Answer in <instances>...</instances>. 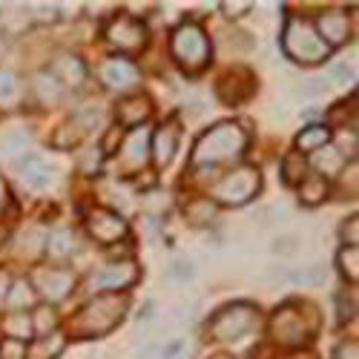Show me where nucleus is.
Here are the masks:
<instances>
[{
  "label": "nucleus",
  "mask_w": 359,
  "mask_h": 359,
  "mask_svg": "<svg viewBox=\"0 0 359 359\" xmlns=\"http://www.w3.org/2000/svg\"><path fill=\"white\" fill-rule=\"evenodd\" d=\"M127 311V296H95L93 302H86L81 308V313L72 319L69 325V334L78 339H93V337H104L109 334L112 327L121 322Z\"/></svg>",
  "instance_id": "nucleus-1"
},
{
  "label": "nucleus",
  "mask_w": 359,
  "mask_h": 359,
  "mask_svg": "<svg viewBox=\"0 0 359 359\" xmlns=\"http://www.w3.org/2000/svg\"><path fill=\"white\" fill-rule=\"evenodd\" d=\"M248 147V135L245 130L233 124V121H224V124H216L207 130L196 147H193V161L198 167L204 164H222V161H230V158H238L242 149Z\"/></svg>",
  "instance_id": "nucleus-2"
},
{
  "label": "nucleus",
  "mask_w": 359,
  "mask_h": 359,
  "mask_svg": "<svg viewBox=\"0 0 359 359\" xmlns=\"http://www.w3.org/2000/svg\"><path fill=\"white\" fill-rule=\"evenodd\" d=\"M282 43H285V52L293 57L296 64H319L327 57V52H331V46L316 35V29L305 20H299V18L287 20Z\"/></svg>",
  "instance_id": "nucleus-3"
},
{
  "label": "nucleus",
  "mask_w": 359,
  "mask_h": 359,
  "mask_svg": "<svg viewBox=\"0 0 359 359\" xmlns=\"http://www.w3.org/2000/svg\"><path fill=\"white\" fill-rule=\"evenodd\" d=\"M172 55L184 69H201L210 61V41H207L204 29L196 23H184L172 32Z\"/></svg>",
  "instance_id": "nucleus-4"
},
{
  "label": "nucleus",
  "mask_w": 359,
  "mask_h": 359,
  "mask_svg": "<svg viewBox=\"0 0 359 359\" xmlns=\"http://www.w3.org/2000/svg\"><path fill=\"white\" fill-rule=\"evenodd\" d=\"M253 325H256V308L238 302V305H230V308H224V311H219L213 316L210 337L216 342H236V339H242L245 334H250Z\"/></svg>",
  "instance_id": "nucleus-5"
},
{
  "label": "nucleus",
  "mask_w": 359,
  "mask_h": 359,
  "mask_svg": "<svg viewBox=\"0 0 359 359\" xmlns=\"http://www.w3.org/2000/svg\"><path fill=\"white\" fill-rule=\"evenodd\" d=\"M259 182H262V175H259L256 167H236L213 187V196L222 204L238 207V204H248L259 193Z\"/></svg>",
  "instance_id": "nucleus-6"
},
{
  "label": "nucleus",
  "mask_w": 359,
  "mask_h": 359,
  "mask_svg": "<svg viewBox=\"0 0 359 359\" xmlns=\"http://www.w3.org/2000/svg\"><path fill=\"white\" fill-rule=\"evenodd\" d=\"M271 334L282 345H302L311 337V327H308L302 308L296 302H287L285 308H279L273 316V325H271Z\"/></svg>",
  "instance_id": "nucleus-7"
},
{
  "label": "nucleus",
  "mask_w": 359,
  "mask_h": 359,
  "mask_svg": "<svg viewBox=\"0 0 359 359\" xmlns=\"http://www.w3.org/2000/svg\"><path fill=\"white\" fill-rule=\"evenodd\" d=\"M107 41L118 49H124V52H138L147 41V32H144V26L133 18H115L107 26Z\"/></svg>",
  "instance_id": "nucleus-8"
},
{
  "label": "nucleus",
  "mask_w": 359,
  "mask_h": 359,
  "mask_svg": "<svg viewBox=\"0 0 359 359\" xmlns=\"http://www.w3.org/2000/svg\"><path fill=\"white\" fill-rule=\"evenodd\" d=\"M86 227L104 245H112V242H118V238L127 236V222L112 210H93L86 219Z\"/></svg>",
  "instance_id": "nucleus-9"
},
{
  "label": "nucleus",
  "mask_w": 359,
  "mask_h": 359,
  "mask_svg": "<svg viewBox=\"0 0 359 359\" xmlns=\"http://www.w3.org/2000/svg\"><path fill=\"white\" fill-rule=\"evenodd\" d=\"M101 81L109 89H127L138 83V69L127 61V57H107L101 67Z\"/></svg>",
  "instance_id": "nucleus-10"
},
{
  "label": "nucleus",
  "mask_w": 359,
  "mask_h": 359,
  "mask_svg": "<svg viewBox=\"0 0 359 359\" xmlns=\"http://www.w3.org/2000/svg\"><path fill=\"white\" fill-rule=\"evenodd\" d=\"M35 285H38V290L46 299H52V302H61V299H67V293L72 290L75 276L69 271H38Z\"/></svg>",
  "instance_id": "nucleus-11"
},
{
  "label": "nucleus",
  "mask_w": 359,
  "mask_h": 359,
  "mask_svg": "<svg viewBox=\"0 0 359 359\" xmlns=\"http://www.w3.org/2000/svg\"><path fill=\"white\" fill-rule=\"evenodd\" d=\"M138 279V267L133 262H118V264H107L104 271L93 279L95 287H109V290H121L130 287Z\"/></svg>",
  "instance_id": "nucleus-12"
},
{
  "label": "nucleus",
  "mask_w": 359,
  "mask_h": 359,
  "mask_svg": "<svg viewBox=\"0 0 359 359\" xmlns=\"http://www.w3.org/2000/svg\"><path fill=\"white\" fill-rule=\"evenodd\" d=\"M175 147H178V124L175 121H167L164 127L156 130L153 135V153H156V161L161 167H167L175 156Z\"/></svg>",
  "instance_id": "nucleus-13"
},
{
  "label": "nucleus",
  "mask_w": 359,
  "mask_h": 359,
  "mask_svg": "<svg viewBox=\"0 0 359 359\" xmlns=\"http://www.w3.org/2000/svg\"><path fill=\"white\" fill-rule=\"evenodd\" d=\"M325 43H342L348 38V15L345 12H325L319 18V32H316Z\"/></svg>",
  "instance_id": "nucleus-14"
},
{
  "label": "nucleus",
  "mask_w": 359,
  "mask_h": 359,
  "mask_svg": "<svg viewBox=\"0 0 359 359\" xmlns=\"http://www.w3.org/2000/svg\"><path fill=\"white\" fill-rule=\"evenodd\" d=\"M147 144H149V141H147V130H144V127L127 135L124 149H121V164H124V170H138V167L147 161Z\"/></svg>",
  "instance_id": "nucleus-15"
},
{
  "label": "nucleus",
  "mask_w": 359,
  "mask_h": 359,
  "mask_svg": "<svg viewBox=\"0 0 359 359\" xmlns=\"http://www.w3.org/2000/svg\"><path fill=\"white\" fill-rule=\"evenodd\" d=\"M43 250L52 256V259H67L72 250H75V236L67 230V227H57L46 236L43 242Z\"/></svg>",
  "instance_id": "nucleus-16"
},
{
  "label": "nucleus",
  "mask_w": 359,
  "mask_h": 359,
  "mask_svg": "<svg viewBox=\"0 0 359 359\" xmlns=\"http://www.w3.org/2000/svg\"><path fill=\"white\" fill-rule=\"evenodd\" d=\"M118 112H121V121L124 124H144L147 115H149V98L147 95L124 98L121 104H118Z\"/></svg>",
  "instance_id": "nucleus-17"
},
{
  "label": "nucleus",
  "mask_w": 359,
  "mask_h": 359,
  "mask_svg": "<svg viewBox=\"0 0 359 359\" xmlns=\"http://www.w3.org/2000/svg\"><path fill=\"white\" fill-rule=\"evenodd\" d=\"M23 178H26V187H29V190H49V187L55 184V178H57V167L43 158L38 167H32L29 172H23Z\"/></svg>",
  "instance_id": "nucleus-18"
},
{
  "label": "nucleus",
  "mask_w": 359,
  "mask_h": 359,
  "mask_svg": "<svg viewBox=\"0 0 359 359\" xmlns=\"http://www.w3.org/2000/svg\"><path fill=\"white\" fill-rule=\"evenodd\" d=\"M313 167L319 170V172H325V178L327 175H337L339 170H342V153L337 147H331V144H325L322 149H316V158H313Z\"/></svg>",
  "instance_id": "nucleus-19"
},
{
  "label": "nucleus",
  "mask_w": 359,
  "mask_h": 359,
  "mask_svg": "<svg viewBox=\"0 0 359 359\" xmlns=\"http://www.w3.org/2000/svg\"><path fill=\"white\" fill-rule=\"evenodd\" d=\"M6 305L15 308V311H23L29 305H35V293H32V285L26 279H18L9 285V293H6Z\"/></svg>",
  "instance_id": "nucleus-20"
},
{
  "label": "nucleus",
  "mask_w": 359,
  "mask_h": 359,
  "mask_svg": "<svg viewBox=\"0 0 359 359\" xmlns=\"http://www.w3.org/2000/svg\"><path fill=\"white\" fill-rule=\"evenodd\" d=\"M325 196H327V182H325L322 175L305 178V182H302V190H299V198H302V204H308V207L322 204Z\"/></svg>",
  "instance_id": "nucleus-21"
},
{
  "label": "nucleus",
  "mask_w": 359,
  "mask_h": 359,
  "mask_svg": "<svg viewBox=\"0 0 359 359\" xmlns=\"http://www.w3.org/2000/svg\"><path fill=\"white\" fill-rule=\"evenodd\" d=\"M285 279L293 282V285H308V287H313V285H322V282H325V267H322V264L293 267V271H287Z\"/></svg>",
  "instance_id": "nucleus-22"
},
{
  "label": "nucleus",
  "mask_w": 359,
  "mask_h": 359,
  "mask_svg": "<svg viewBox=\"0 0 359 359\" xmlns=\"http://www.w3.org/2000/svg\"><path fill=\"white\" fill-rule=\"evenodd\" d=\"M327 138H331L327 127H322V124H311L308 130L299 133L296 147H299V149H322V147L327 144Z\"/></svg>",
  "instance_id": "nucleus-23"
},
{
  "label": "nucleus",
  "mask_w": 359,
  "mask_h": 359,
  "mask_svg": "<svg viewBox=\"0 0 359 359\" xmlns=\"http://www.w3.org/2000/svg\"><path fill=\"white\" fill-rule=\"evenodd\" d=\"M279 172H282V182H285V184H302V182H305V158L296 156V153L285 156Z\"/></svg>",
  "instance_id": "nucleus-24"
},
{
  "label": "nucleus",
  "mask_w": 359,
  "mask_h": 359,
  "mask_svg": "<svg viewBox=\"0 0 359 359\" xmlns=\"http://www.w3.org/2000/svg\"><path fill=\"white\" fill-rule=\"evenodd\" d=\"M55 72L61 75L67 83H72V86H78L83 81V67H81V61H78L75 55H61V57H57Z\"/></svg>",
  "instance_id": "nucleus-25"
},
{
  "label": "nucleus",
  "mask_w": 359,
  "mask_h": 359,
  "mask_svg": "<svg viewBox=\"0 0 359 359\" xmlns=\"http://www.w3.org/2000/svg\"><path fill=\"white\" fill-rule=\"evenodd\" d=\"M38 95L46 101V104H57L64 98V89H61V83L55 81V75H49V72H41L38 75Z\"/></svg>",
  "instance_id": "nucleus-26"
},
{
  "label": "nucleus",
  "mask_w": 359,
  "mask_h": 359,
  "mask_svg": "<svg viewBox=\"0 0 359 359\" xmlns=\"http://www.w3.org/2000/svg\"><path fill=\"white\" fill-rule=\"evenodd\" d=\"M167 273H170L172 282H193L196 279V264L187 256H175L167 267Z\"/></svg>",
  "instance_id": "nucleus-27"
},
{
  "label": "nucleus",
  "mask_w": 359,
  "mask_h": 359,
  "mask_svg": "<svg viewBox=\"0 0 359 359\" xmlns=\"http://www.w3.org/2000/svg\"><path fill=\"white\" fill-rule=\"evenodd\" d=\"M64 351V337H52V339H43V342H35L32 348L26 351V356L29 359H52V356H57Z\"/></svg>",
  "instance_id": "nucleus-28"
},
{
  "label": "nucleus",
  "mask_w": 359,
  "mask_h": 359,
  "mask_svg": "<svg viewBox=\"0 0 359 359\" xmlns=\"http://www.w3.org/2000/svg\"><path fill=\"white\" fill-rule=\"evenodd\" d=\"M26 144H29V133L12 130V133H6L4 138H0V153L4 156H20Z\"/></svg>",
  "instance_id": "nucleus-29"
},
{
  "label": "nucleus",
  "mask_w": 359,
  "mask_h": 359,
  "mask_svg": "<svg viewBox=\"0 0 359 359\" xmlns=\"http://www.w3.org/2000/svg\"><path fill=\"white\" fill-rule=\"evenodd\" d=\"M339 271H342V276L345 279H351V282H356V273H359V253H356V248L351 245V248H345L342 253H339Z\"/></svg>",
  "instance_id": "nucleus-30"
},
{
  "label": "nucleus",
  "mask_w": 359,
  "mask_h": 359,
  "mask_svg": "<svg viewBox=\"0 0 359 359\" xmlns=\"http://www.w3.org/2000/svg\"><path fill=\"white\" fill-rule=\"evenodd\" d=\"M18 98V78L9 69H0V104H12Z\"/></svg>",
  "instance_id": "nucleus-31"
},
{
  "label": "nucleus",
  "mask_w": 359,
  "mask_h": 359,
  "mask_svg": "<svg viewBox=\"0 0 359 359\" xmlns=\"http://www.w3.org/2000/svg\"><path fill=\"white\" fill-rule=\"evenodd\" d=\"M6 334H9V339H26L29 334H32V322H29L26 316H9L6 319Z\"/></svg>",
  "instance_id": "nucleus-32"
},
{
  "label": "nucleus",
  "mask_w": 359,
  "mask_h": 359,
  "mask_svg": "<svg viewBox=\"0 0 359 359\" xmlns=\"http://www.w3.org/2000/svg\"><path fill=\"white\" fill-rule=\"evenodd\" d=\"M327 93V81L325 78H311V81H302L296 86V95L299 98H319Z\"/></svg>",
  "instance_id": "nucleus-33"
},
{
  "label": "nucleus",
  "mask_w": 359,
  "mask_h": 359,
  "mask_svg": "<svg viewBox=\"0 0 359 359\" xmlns=\"http://www.w3.org/2000/svg\"><path fill=\"white\" fill-rule=\"evenodd\" d=\"M273 253H282V256H290V253H296L299 248H302V238L299 236H293V233H282L279 238H273Z\"/></svg>",
  "instance_id": "nucleus-34"
},
{
  "label": "nucleus",
  "mask_w": 359,
  "mask_h": 359,
  "mask_svg": "<svg viewBox=\"0 0 359 359\" xmlns=\"http://www.w3.org/2000/svg\"><path fill=\"white\" fill-rule=\"evenodd\" d=\"M55 325H57L55 311H52V308H38V313H35V327H32V331H38V334H49V331H55Z\"/></svg>",
  "instance_id": "nucleus-35"
},
{
  "label": "nucleus",
  "mask_w": 359,
  "mask_h": 359,
  "mask_svg": "<svg viewBox=\"0 0 359 359\" xmlns=\"http://www.w3.org/2000/svg\"><path fill=\"white\" fill-rule=\"evenodd\" d=\"M187 219L196 222V224H207L213 219V204L210 201H196L190 210H187Z\"/></svg>",
  "instance_id": "nucleus-36"
},
{
  "label": "nucleus",
  "mask_w": 359,
  "mask_h": 359,
  "mask_svg": "<svg viewBox=\"0 0 359 359\" xmlns=\"http://www.w3.org/2000/svg\"><path fill=\"white\" fill-rule=\"evenodd\" d=\"M0 359H26V342L20 339L0 342Z\"/></svg>",
  "instance_id": "nucleus-37"
},
{
  "label": "nucleus",
  "mask_w": 359,
  "mask_h": 359,
  "mask_svg": "<svg viewBox=\"0 0 359 359\" xmlns=\"http://www.w3.org/2000/svg\"><path fill=\"white\" fill-rule=\"evenodd\" d=\"M43 242H46V236L41 233V230H29V236L26 233H20V248L26 250V253H38L41 248H43Z\"/></svg>",
  "instance_id": "nucleus-38"
},
{
  "label": "nucleus",
  "mask_w": 359,
  "mask_h": 359,
  "mask_svg": "<svg viewBox=\"0 0 359 359\" xmlns=\"http://www.w3.org/2000/svg\"><path fill=\"white\" fill-rule=\"evenodd\" d=\"M182 353H184V339H182V337H175V339L158 345L156 359H175V356H182Z\"/></svg>",
  "instance_id": "nucleus-39"
},
{
  "label": "nucleus",
  "mask_w": 359,
  "mask_h": 359,
  "mask_svg": "<svg viewBox=\"0 0 359 359\" xmlns=\"http://www.w3.org/2000/svg\"><path fill=\"white\" fill-rule=\"evenodd\" d=\"M29 12H35V18L41 23H52L55 15H57V6L55 4H32V6H29Z\"/></svg>",
  "instance_id": "nucleus-40"
},
{
  "label": "nucleus",
  "mask_w": 359,
  "mask_h": 359,
  "mask_svg": "<svg viewBox=\"0 0 359 359\" xmlns=\"http://www.w3.org/2000/svg\"><path fill=\"white\" fill-rule=\"evenodd\" d=\"M351 78H353V67H348V64H334V67H331V81L348 83Z\"/></svg>",
  "instance_id": "nucleus-41"
},
{
  "label": "nucleus",
  "mask_w": 359,
  "mask_h": 359,
  "mask_svg": "<svg viewBox=\"0 0 359 359\" xmlns=\"http://www.w3.org/2000/svg\"><path fill=\"white\" fill-rule=\"evenodd\" d=\"M41 161H43V156H41V153H26V156H20V158H18V170H20V172H29L32 167H38Z\"/></svg>",
  "instance_id": "nucleus-42"
},
{
  "label": "nucleus",
  "mask_w": 359,
  "mask_h": 359,
  "mask_svg": "<svg viewBox=\"0 0 359 359\" xmlns=\"http://www.w3.org/2000/svg\"><path fill=\"white\" fill-rule=\"evenodd\" d=\"M222 9H224V15L236 18V15H245V12H250V4H224Z\"/></svg>",
  "instance_id": "nucleus-43"
},
{
  "label": "nucleus",
  "mask_w": 359,
  "mask_h": 359,
  "mask_svg": "<svg viewBox=\"0 0 359 359\" xmlns=\"http://www.w3.org/2000/svg\"><path fill=\"white\" fill-rule=\"evenodd\" d=\"M337 356H339V359H356V342H345Z\"/></svg>",
  "instance_id": "nucleus-44"
},
{
  "label": "nucleus",
  "mask_w": 359,
  "mask_h": 359,
  "mask_svg": "<svg viewBox=\"0 0 359 359\" xmlns=\"http://www.w3.org/2000/svg\"><path fill=\"white\" fill-rule=\"evenodd\" d=\"M6 293H9V279L6 273H0V308L6 305Z\"/></svg>",
  "instance_id": "nucleus-45"
},
{
  "label": "nucleus",
  "mask_w": 359,
  "mask_h": 359,
  "mask_svg": "<svg viewBox=\"0 0 359 359\" xmlns=\"http://www.w3.org/2000/svg\"><path fill=\"white\" fill-rule=\"evenodd\" d=\"M319 115H322V109H316V107H305L302 109V118H308V121H316Z\"/></svg>",
  "instance_id": "nucleus-46"
},
{
  "label": "nucleus",
  "mask_w": 359,
  "mask_h": 359,
  "mask_svg": "<svg viewBox=\"0 0 359 359\" xmlns=\"http://www.w3.org/2000/svg\"><path fill=\"white\" fill-rule=\"evenodd\" d=\"M210 359H236V356H230V353H216V356H210Z\"/></svg>",
  "instance_id": "nucleus-47"
},
{
  "label": "nucleus",
  "mask_w": 359,
  "mask_h": 359,
  "mask_svg": "<svg viewBox=\"0 0 359 359\" xmlns=\"http://www.w3.org/2000/svg\"><path fill=\"white\" fill-rule=\"evenodd\" d=\"M0 198H4V182H0Z\"/></svg>",
  "instance_id": "nucleus-48"
}]
</instances>
